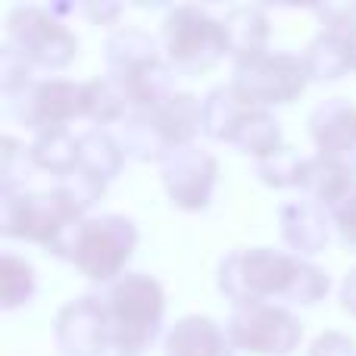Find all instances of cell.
<instances>
[{"instance_id": "cell-1", "label": "cell", "mask_w": 356, "mask_h": 356, "mask_svg": "<svg viewBox=\"0 0 356 356\" xmlns=\"http://www.w3.org/2000/svg\"><path fill=\"white\" fill-rule=\"evenodd\" d=\"M332 278L309 259L272 247H238L219 263V291L234 303L288 300L297 307H316L325 300Z\"/></svg>"}, {"instance_id": "cell-2", "label": "cell", "mask_w": 356, "mask_h": 356, "mask_svg": "<svg viewBox=\"0 0 356 356\" xmlns=\"http://www.w3.org/2000/svg\"><path fill=\"white\" fill-rule=\"evenodd\" d=\"M81 222L56 188L50 191H0V234L44 247L56 259L72 263Z\"/></svg>"}, {"instance_id": "cell-3", "label": "cell", "mask_w": 356, "mask_h": 356, "mask_svg": "<svg viewBox=\"0 0 356 356\" xmlns=\"http://www.w3.org/2000/svg\"><path fill=\"white\" fill-rule=\"evenodd\" d=\"M97 297L104 307L110 350L119 356H141L150 350V344L160 338L163 316H166L163 284L144 272H125Z\"/></svg>"}, {"instance_id": "cell-4", "label": "cell", "mask_w": 356, "mask_h": 356, "mask_svg": "<svg viewBox=\"0 0 356 356\" xmlns=\"http://www.w3.org/2000/svg\"><path fill=\"white\" fill-rule=\"evenodd\" d=\"M163 50L175 75H203L228 56L222 19L194 3L172 6L163 19Z\"/></svg>"}, {"instance_id": "cell-5", "label": "cell", "mask_w": 356, "mask_h": 356, "mask_svg": "<svg viewBox=\"0 0 356 356\" xmlns=\"http://www.w3.org/2000/svg\"><path fill=\"white\" fill-rule=\"evenodd\" d=\"M138 228L131 219L116 213L94 216L81 222L79 241H75L72 266L94 284H113L125 275V266L135 257Z\"/></svg>"}, {"instance_id": "cell-6", "label": "cell", "mask_w": 356, "mask_h": 356, "mask_svg": "<svg viewBox=\"0 0 356 356\" xmlns=\"http://www.w3.org/2000/svg\"><path fill=\"white\" fill-rule=\"evenodd\" d=\"M10 116L35 135L63 131L75 119H88V81L69 79H35L6 97Z\"/></svg>"}, {"instance_id": "cell-7", "label": "cell", "mask_w": 356, "mask_h": 356, "mask_svg": "<svg viewBox=\"0 0 356 356\" xmlns=\"http://www.w3.org/2000/svg\"><path fill=\"white\" fill-rule=\"evenodd\" d=\"M6 44L19 50L35 69H66L79 54V38L50 13V6H16L6 19Z\"/></svg>"}, {"instance_id": "cell-8", "label": "cell", "mask_w": 356, "mask_h": 356, "mask_svg": "<svg viewBox=\"0 0 356 356\" xmlns=\"http://www.w3.org/2000/svg\"><path fill=\"white\" fill-rule=\"evenodd\" d=\"M309 85V72L303 56L269 50L250 63H241L232 72V88L257 110L294 104Z\"/></svg>"}, {"instance_id": "cell-9", "label": "cell", "mask_w": 356, "mask_h": 356, "mask_svg": "<svg viewBox=\"0 0 356 356\" xmlns=\"http://www.w3.org/2000/svg\"><path fill=\"white\" fill-rule=\"evenodd\" d=\"M225 334L234 350L250 356H288L300 347L303 325L288 307L244 303V307H232Z\"/></svg>"}, {"instance_id": "cell-10", "label": "cell", "mask_w": 356, "mask_h": 356, "mask_svg": "<svg viewBox=\"0 0 356 356\" xmlns=\"http://www.w3.org/2000/svg\"><path fill=\"white\" fill-rule=\"evenodd\" d=\"M160 178L172 207L200 213L213 200L216 181H219V163L209 150L188 144V147L175 150L160 163Z\"/></svg>"}, {"instance_id": "cell-11", "label": "cell", "mask_w": 356, "mask_h": 356, "mask_svg": "<svg viewBox=\"0 0 356 356\" xmlns=\"http://www.w3.org/2000/svg\"><path fill=\"white\" fill-rule=\"evenodd\" d=\"M309 138L322 160L356 172V106L347 97H325L309 113Z\"/></svg>"}, {"instance_id": "cell-12", "label": "cell", "mask_w": 356, "mask_h": 356, "mask_svg": "<svg viewBox=\"0 0 356 356\" xmlns=\"http://www.w3.org/2000/svg\"><path fill=\"white\" fill-rule=\"evenodd\" d=\"M54 332H56V347L63 350V356H100L110 347L104 307H100L97 294L69 300L56 313Z\"/></svg>"}, {"instance_id": "cell-13", "label": "cell", "mask_w": 356, "mask_h": 356, "mask_svg": "<svg viewBox=\"0 0 356 356\" xmlns=\"http://www.w3.org/2000/svg\"><path fill=\"white\" fill-rule=\"evenodd\" d=\"M278 225H282V238L294 250V257H316L325 250L328 238H332V216L307 197L282 203Z\"/></svg>"}, {"instance_id": "cell-14", "label": "cell", "mask_w": 356, "mask_h": 356, "mask_svg": "<svg viewBox=\"0 0 356 356\" xmlns=\"http://www.w3.org/2000/svg\"><path fill=\"white\" fill-rule=\"evenodd\" d=\"M116 138L122 144L125 156L138 163H163L169 154H175L172 131L166 129L160 110H144L129 113L122 122L116 125Z\"/></svg>"}, {"instance_id": "cell-15", "label": "cell", "mask_w": 356, "mask_h": 356, "mask_svg": "<svg viewBox=\"0 0 356 356\" xmlns=\"http://www.w3.org/2000/svg\"><path fill=\"white\" fill-rule=\"evenodd\" d=\"M104 60H106V79H131V75L163 63L166 56L160 54V44H156V38L150 31L135 29V25H122V29H116L106 38Z\"/></svg>"}, {"instance_id": "cell-16", "label": "cell", "mask_w": 356, "mask_h": 356, "mask_svg": "<svg viewBox=\"0 0 356 356\" xmlns=\"http://www.w3.org/2000/svg\"><path fill=\"white\" fill-rule=\"evenodd\" d=\"M166 356H234L225 328H219L209 316H184L166 334Z\"/></svg>"}, {"instance_id": "cell-17", "label": "cell", "mask_w": 356, "mask_h": 356, "mask_svg": "<svg viewBox=\"0 0 356 356\" xmlns=\"http://www.w3.org/2000/svg\"><path fill=\"white\" fill-rule=\"evenodd\" d=\"M222 29H225L228 56L234 60V66L269 54V16L263 6H234L225 13Z\"/></svg>"}, {"instance_id": "cell-18", "label": "cell", "mask_w": 356, "mask_h": 356, "mask_svg": "<svg viewBox=\"0 0 356 356\" xmlns=\"http://www.w3.org/2000/svg\"><path fill=\"white\" fill-rule=\"evenodd\" d=\"M125 150L119 144L116 131L100 129V125H91L79 135V163L85 172L97 175L100 181L110 184L113 178H119V172L125 169Z\"/></svg>"}, {"instance_id": "cell-19", "label": "cell", "mask_w": 356, "mask_h": 356, "mask_svg": "<svg viewBox=\"0 0 356 356\" xmlns=\"http://www.w3.org/2000/svg\"><path fill=\"white\" fill-rule=\"evenodd\" d=\"M250 110L253 106L234 91L232 81L228 85H216L203 97V135H209L213 141L232 144L234 131L241 129V122H244V116Z\"/></svg>"}, {"instance_id": "cell-20", "label": "cell", "mask_w": 356, "mask_h": 356, "mask_svg": "<svg viewBox=\"0 0 356 356\" xmlns=\"http://www.w3.org/2000/svg\"><path fill=\"white\" fill-rule=\"evenodd\" d=\"M309 81H338L353 72V60L347 50V35L338 31H319L303 50Z\"/></svg>"}, {"instance_id": "cell-21", "label": "cell", "mask_w": 356, "mask_h": 356, "mask_svg": "<svg viewBox=\"0 0 356 356\" xmlns=\"http://www.w3.org/2000/svg\"><path fill=\"white\" fill-rule=\"evenodd\" d=\"M31 166L41 169V172H50L56 178H66L72 172H79V138L63 131H47V135H38L29 147Z\"/></svg>"}, {"instance_id": "cell-22", "label": "cell", "mask_w": 356, "mask_h": 356, "mask_svg": "<svg viewBox=\"0 0 356 356\" xmlns=\"http://www.w3.org/2000/svg\"><path fill=\"white\" fill-rule=\"evenodd\" d=\"M232 144L241 154L263 160V156L275 154V150L282 147V125H278V119L272 116L269 110H257V106H253L244 116L241 129L234 131Z\"/></svg>"}, {"instance_id": "cell-23", "label": "cell", "mask_w": 356, "mask_h": 356, "mask_svg": "<svg viewBox=\"0 0 356 356\" xmlns=\"http://www.w3.org/2000/svg\"><path fill=\"white\" fill-rule=\"evenodd\" d=\"M35 291H38L35 266L25 257L3 253L0 257V309L13 313V309L25 307V303H31Z\"/></svg>"}, {"instance_id": "cell-24", "label": "cell", "mask_w": 356, "mask_h": 356, "mask_svg": "<svg viewBox=\"0 0 356 356\" xmlns=\"http://www.w3.org/2000/svg\"><path fill=\"white\" fill-rule=\"evenodd\" d=\"M307 169H309V156H303L300 150L288 147V144H282L275 154L257 160L259 181L269 184V188H300L303 191Z\"/></svg>"}, {"instance_id": "cell-25", "label": "cell", "mask_w": 356, "mask_h": 356, "mask_svg": "<svg viewBox=\"0 0 356 356\" xmlns=\"http://www.w3.org/2000/svg\"><path fill=\"white\" fill-rule=\"evenodd\" d=\"M129 104H125L122 91L113 85L110 79H91L88 81V119L100 129L106 125H119L125 116H129Z\"/></svg>"}, {"instance_id": "cell-26", "label": "cell", "mask_w": 356, "mask_h": 356, "mask_svg": "<svg viewBox=\"0 0 356 356\" xmlns=\"http://www.w3.org/2000/svg\"><path fill=\"white\" fill-rule=\"evenodd\" d=\"M56 191L66 197V203L75 209V213L85 216L88 209L94 207V203L104 200L106 181H100L97 175H91V172H85V169H79V172L60 178V181H56Z\"/></svg>"}, {"instance_id": "cell-27", "label": "cell", "mask_w": 356, "mask_h": 356, "mask_svg": "<svg viewBox=\"0 0 356 356\" xmlns=\"http://www.w3.org/2000/svg\"><path fill=\"white\" fill-rule=\"evenodd\" d=\"M19 166L29 169V172L35 169L31 166L29 147H22L13 135H3L0 138V191H22V175L25 172H19Z\"/></svg>"}, {"instance_id": "cell-28", "label": "cell", "mask_w": 356, "mask_h": 356, "mask_svg": "<svg viewBox=\"0 0 356 356\" xmlns=\"http://www.w3.org/2000/svg\"><path fill=\"white\" fill-rule=\"evenodd\" d=\"M31 81H35V66L13 44H3L0 47V91H3V97H13Z\"/></svg>"}, {"instance_id": "cell-29", "label": "cell", "mask_w": 356, "mask_h": 356, "mask_svg": "<svg viewBox=\"0 0 356 356\" xmlns=\"http://www.w3.org/2000/svg\"><path fill=\"white\" fill-rule=\"evenodd\" d=\"M313 13L319 16L322 31L347 35V31L356 25V3H316Z\"/></svg>"}, {"instance_id": "cell-30", "label": "cell", "mask_w": 356, "mask_h": 356, "mask_svg": "<svg viewBox=\"0 0 356 356\" xmlns=\"http://www.w3.org/2000/svg\"><path fill=\"white\" fill-rule=\"evenodd\" d=\"M328 216H332V225L338 228L341 241H344L350 250H356V188Z\"/></svg>"}, {"instance_id": "cell-31", "label": "cell", "mask_w": 356, "mask_h": 356, "mask_svg": "<svg viewBox=\"0 0 356 356\" xmlns=\"http://www.w3.org/2000/svg\"><path fill=\"white\" fill-rule=\"evenodd\" d=\"M309 356H356V341L341 332H322L309 347Z\"/></svg>"}, {"instance_id": "cell-32", "label": "cell", "mask_w": 356, "mask_h": 356, "mask_svg": "<svg viewBox=\"0 0 356 356\" xmlns=\"http://www.w3.org/2000/svg\"><path fill=\"white\" fill-rule=\"evenodd\" d=\"M79 13H85L94 25H116V19L122 16L119 3H81Z\"/></svg>"}, {"instance_id": "cell-33", "label": "cell", "mask_w": 356, "mask_h": 356, "mask_svg": "<svg viewBox=\"0 0 356 356\" xmlns=\"http://www.w3.org/2000/svg\"><path fill=\"white\" fill-rule=\"evenodd\" d=\"M341 307H344L350 316H356V266L347 272L344 284H341Z\"/></svg>"}, {"instance_id": "cell-34", "label": "cell", "mask_w": 356, "mask_h": 356, "mask_svg": "<svg viewBox=\"0 0 356 356\" xmlns=\"http://www.w3.org/2000/svg\"><path fill=\"white\" fill-rule=\"evenodd\" d=\"M347 50H350V60H353V72H356V25L347 31Z\"/></svg>"}]
</instances>
